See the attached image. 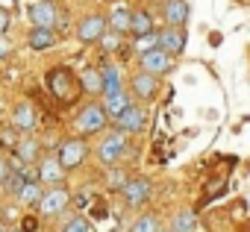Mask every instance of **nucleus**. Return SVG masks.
Wrapping results in <instances>:
<instances>
[{
	"instance_id": "dca6fc26",
	"label": "nucleus",
	"mask_w": 250,
	"mask_h": 232,
	"mask_svg": "<svg viewBox=\"0 0 250 232\" xmlns=\"http://www.w3.org/2000/svg\"><path fill=\"white\" fill-rule=\"evenodd\" d=\"M27 47L36 50V53L53 50L56 47V30H50V27H33L27 33Z\"/></svg>"
},
{
	"instance_id": "ddd939ff",
	"label": "nucleus",
	"mask_w": 250,
	"mask_h": 232,
	"mask_svg": "<svg viewBox=\"0 0 250 232\" xmlns=\"http://www.w3.org/2000/svg\"><path fill=\"white\" fill-rule=\"evenodd\" d=\"M65 174H68V171L62 168V162H59L56 153L39 159V182H42V185H62V182H65Z\"/></svg>"
},
{
	"instance_id": "393cba45",
	"label": "nucleus",
	"mask_w": 250,
	"mask_h": 232,
	"mask_svg": "<svg viewBox=\"0 0 250 232\" xmlns=\"http://www.w3.org/2000/svg\"><path fill=\"white\" fill-rule=\"evenodd\" d=\"M80 85L85 88V94H103V82H100V71L85 68V74L80 77Z\"/></svg>"
},
{
	"instance_id": "a878e982",
	"label": "nucleus",
	"mask_w": 250,
	"mask_h": 232,
	"mask_svg": "<svg viewBox=\"0 0 250 232\" xmlns=\"http://www.w3.org/2000/svg\"><path fill=\"white\" fill-rule=\"evenodd\" d=\"M59 232H94V226H91V220H88V217L74 214L71 220H65V223H62V229H59Z\"/></svg>"
},
{
	"instance_id": "f3484780",
	"label": "nucleus",
	"mask_w": 250,
	"mask_h": 232,
	"mask_svg": "<svg viewBox=\"0 0 250 232\" xmlns=\"http://www.w3.org/2000/svg\"><path fill=\"white\" fill-rule=\"evenodd\" d=\"M188 0H165V9H162V15H165V24H171V27H183L186 21H188Z\"/></svg>"
},
{
	"instance_id": "bb28decb",
	"label": "nucleus",
	"mask_w": 250,
	"mask_h": 232,
	"mask_svg": "<svg viewBox=\"0 0 250 232\" xmlns=\"http://www.w3.org/2000/svg\"><path fill=\"white\" fill-rule=\"evenodd\" d=\"M24 182H27L24 171H18V168H15V171L9 174V179L3 182V191H6V194H12V197H18V194H21V188H24Z\"/></svg>"
},
{
	"instance_id": "f8f14e48",
	"label": "nucleus",
	"mask_w": 250,
	"mask_h": 232,
	"mask_svg": "<svg viewBox=\"0 0 250 232\" xmlns=\"http://www.w3.org/2000/svg\"><path fill=\"white\" fill-rule=\"evenodd\" d=\"M9 124H12L18 133H33V130L39 127V112H36V106L27 103V100L15 103V106H12V115H9Z\"/></svg>"
},
{
	"instance_id": "f257e3e1",
	"label": "nucleus",
	"mask_w": 250,
	"mask_h": 232,
	"mask_svg": "<svg viewBox=\"0 0 250 232\" xmlns=\"http://www.w3.org/2000/svg\"><path fill=\"white\" fill-rule=\"evenodd\" d=\"M47 88H50V94H53L56 100H65V103L77 100V94L83 91L80 77H77L71 68H62V65H56V68L47 71Z\"/></svg>"
},
{
	"instance_id": "0eeeda50",
	"label": "nucleus",
	"mask_w": 250,
	"mask_h": 232,
	"mask_svg": "<svg viewBox=\"0 0 250 232\" xmlns=\"http://www.w3.org/2000/svg\"><path fill=\"white\" fill-rule=\"evenodd\" d=\"M106 30H109V18L100 15V12H94V15L80 18L74 33H77V41L80 44H100V39H103Z\"/></svg>"
},
{
	"instance_id": "4468645a",
	"label": "nucleus",
	"mask_w": 250,
	"mask_h": 232,
	"mask_svg": "<svg viewBox=\"0 0 250 232\" xmlns=\"http://www.w3.org/2000/svg\"><path fill=\"white\" fill-rule=\"evenodd\" d=\"M159 47L162 50H168L171 56H183V50H186V30L183 27H162L159 30Z\"/></svg>"
},
{
	"instance_id": "423d86ee",
	"label": "nucleus",
	"mask_w": 250,
	"mask_h": 232,
	"mask_svg": "<svg viewBox=\"0 0 250 232\" xmlns=\"http://www.w3.org/2000/svg\"><path fill=\"white\" fill-rule=\"evenodd\" d=\"M56 156H59V162H62V168L71 174V171H77L85 159H88V141H85V135H77V138H65L62 144H59V150H56Z\"/></svg>"
},
{
	"instance_id": "f03ea898",
	"label": "nucleus",
	"mask_w": 250,
	"mask_h": 232,
	"mask_svg": "<svg viewBox=\"0 0 250 232\" xmlns=\"http://www.w3.org/2000/svg\"><path fill=\"white\" fill-rule=\"evenodd\" d=\"M112 118L106 115V109H103V103H97V100H88L80 112H77V121H74V127H77V133L80 135H97V133H103L106 130V124H109Z\"/></svg>"
},
{
	"instance_id": "c9c22d12",
	"label": "nucleus",
	"mask_w": 250,
	"mask_h": 232,
	"mask_svg": "<svg viewBox=\"0 0 250 232\" xmlns=\"http://www.w3.org/2000/svg\"><path fill=\"white\" fill-rule=\"evenodd\" d=\"M0 232H6V223H3V220H0Z\"/></svg>"
},
{
	"instance_id": "7ed1b4c3",
	"label": "nucleus",
	"mask_w": 250,
	"mask_h": 232,
	"mask_svg": "<svg viewBox=\"0 0 250 232\" xmlns=\"http://www.w3.org/2000/svg\"><path fill=\"white\" fill-rule=\"evenodd\" d=\"M127 138H130L127 133L109 130V133L100 138V144H97V162L106 165V168H115L124 156H127V150H130V141H127Z\"/></svg>"
},
{
	"instance_id": "72a5a7b5",
	"label": "nucleus",
	"mask_w": 250,
	"mask_h": 232,
	"mask_svg": "<svg viewBox=\"0 0 250 232\" xmlns=\"http://www.w3.org/2000/svg\"><path fill=\"white\" fill-rule=\"evenodd\" d=\"M36 229H39V217L36 214H27L21 220V232H36Z\"/></svg>"
},
{
	"instance_id": "7c9ffc66",
	"label": "nucleus",
	"mask_w": 250,
	"mask_h": 232,
	"mask_svg": "<svg viewBox=\"0 0 250 232\" xmlns=\"http://www.w3.org/2000/svg\"><path fill=\"white\" fill-rule=\"evenodd\" d=\"M12 171H15V168H12V159L0 153V188H3V182L9 179V174H12Z\"/></svg>"
},
{
	"instance_id": "5701e85b",
	"label": "nucleus",
	"mask_w": 250,
	"mask_h": 232,
	"mask_svg": "<svg viewBox=\"0 0 250 232\" xmlns=\"http://www.w3.org/2000/svg\"><path fill=\"white\" fill-rule=\"evenodd\" d=\"M171 229L174 232H194L197 229V214L194 212H177L174 217H171Z\"/></svg>"
},
{
	"instance_id": "c85d7f7f",
	"label": "nucleus",
	"mask_w": 250,
	"mask_h": 232,
	"mask_svg": "<svg viewBox=\"0 0 250 232\" xmlns=\"http://www.w3.org/2000/svg\"><path fill=\"white\" fill-rule=\"evenodd\" d=\"M15 144H18V130L9 124V127H3V130H0V147L15 150Z\"/></svg>"
},
{
	"instance_id": "c756f323",
	"label": "nucleus",
	"mask_w": 250,
	"mask_h": 232,
	"mask_svg": "<svg viewBox=\"0 0 250 232\" xmlns=\"http://www.w3.org/2000/svg\"><path fill=\"white\" fill-rule=\"evenodd\" d=\"M124 182H127V176H124V174L118 171V165H115V168L109 171V176H106V185H109L112 191H121V185H124Z\"/></svg>"
},
{
	"instance_id": "4be33fe9",
	"label": "nucleus",
	"mask_w": 250,
	"mask_h": 232,
	"mask_svg": "<svg viewBox=\"0 0 250 232\" xmlns=\"http://www.w3.org/2000/svg\"><path fill=\"white\" fill-rule=\"evenodd\" d=\"M100 82H103V97L124 88V85H121V74H118V68H112V65H109V68H100Z\"/></svg>"
},
{
	"instance_id": "a211bd4d",
	"label": "nucleus",
	"mask_w": 250,
	"mask_h": 232,
	"mask_svg": "<svg viewBox=\"0 0 250 232\" xmlns=\"http://www.w3.org/2000/svg\"><path fill=\"white\" fill-rule=\"evenodd\" d=\"M130 27H133V9L127 6H115L109 12V30L118 33V36H130Z\"/></svg>"
},
{
	"instance_id": "cd10ccee",
	"label": "nucleus",
	"mask_w": 250,
	"mask_h": 232,
	"mask_svg": "<svg viewBox=\"0 0 250 232\" xmlns=\"http://www.w3.org/2000/svg\"><path fill=\"white\" fill-rule=\"evenodd\" d=\"M153 47H159V33H156V30L136 39V50H139V53H147V50H153Z\"/></svg>"
},
{
	"instance_id": "412c9836",
	"label": "nucleus",
	"mask_w": 250,
	"mask_h": 232,
	"mask_svg": "<svg viewBox=\"0 0 250 232\" xmlns=\"http://www.w3.org/2000/svg\"><path fill=\"white\" fill-rule=\"evenodd\" d=\"M42 194H44V191H42V182H39V179H27L24 188H21V194H18L15 200H18L21 206H39Z\"/></svg>"
},
{
	"instance_id": "20e7f679",
	"label": "nucleus",
	"mask_w": 250,
	"mask_h": 232,
	"mask_svg": "<svg viewBox=\"0 0 250 232\" xmlns=\"http://www.w3.org/2000/svg\"><path fill=\"white\" fill-rule=\"evenodd\" d=\"M153 197V179L150 176H127L121 185V200L127 209H142Z\"/></svg>"
},
{
	"instance_id": "1a4fd4ad",
	"label": "nucleus",
	"mask_w": 250,
	"mask_h": 232,
	"mask_svg": "<svg viewBox=\"0 0 250 232\" xmlns=\"http://www.w3.org/2000/svg\"><path fill=\"white\" fill-rule=\"evenodd\" d=\"M112 124H115V130L127 133V135H139L147 127V112H145L142 103H130L127 109L118 115V118H112Z\"/></svg>"
},
{
	"instance_id": "b1692460",
	"label": "nucleus",
	"mask_w": 250,
	"mask_h": 232,
	"mask_svg": "<svg viewBox=\"0 0 250 232\" xmlns=\"http://www.w3.org/2000/svg\"><path fill=\"white\" fill-rule=\"evenodd\" d=\"M130 232H162V223H159V217L153 212H145V214H139L133 220Z\"/></svg>"
},
{
	"instance_id": "f704fd0d",
	"label": "nucleus",
	"mask_w": 250,
	"mask_h": 232,
	"mask_svg": "<svg viewBox=\"0 0 250 232\" xmlns=\"http://www.w3.org/2000/svg\"><path fill=\"white\" fill-rule=\"evenodd\" d=\"M9 53H12V41H9L6 36H0V62H3Z\"/></svg>"
},
{
	"instance_id": "2f4dec72",
	"label": "nucleus",
	"mask_w": 250,
	"mask_h": 232,
	"mask_svg": "<svg viewBox=\"0 0 250 232\" xmlns=\"http://www.w3.org/2000/svg\"><path fill=\"white\" fill-rule=\"evenodd\" d=\"M100 44H103V50H118V44H121V36L118 33H103V39H100Z\"/></svg>"
},
{
	"instance_id": "9d476101",
	"label": "nucleus",
	"mask_w": 250,
	"mask_h": 232,
	"mask_svg": "<svg viewBox=\"0 0 250 232\" xmlns=\"http://www.w3.org/2000/svg\"><path fill=\"white\" fill-rule=\"evenodd\" d=\"M139 68L147 71V74L165 77V74H171V68H174V56H171L168 50H162V47H153V50H147V53H139Z\"/></svg>"
},
{
	"instance_id": "9b49d317",
	"label": "nucleus",
	"mask_w": 250,
	"mask_h": 232,
	"mask_svg": "<svg viewBox=\"0 0 250 232\" xmlns=\"http://www.w3.org/2000/svg\"><path fill=\"white\" fill-rule=\"evenodd\" d=\"M130 91L139 103H153L159 94V77L139 68V74H133V79H130Z\"/></svg>"
},
{
	"instance_id": "aec40b11",
	"label": "nucleus",
	"mask_w": 250,
	"mask_h": 232,
	"mask_svg": "<svg viewBox=\"0 0 250 232\" xmlns=\"http://www.w3.org/2000/svg\"><path fill=\"white\" fill-rule=\"evenodd\" d=\"M153 30H156L153 15H150L147 9H133V27H130V36L139 39V36H147V33H153Z\"/></svg>"
},
{
	"instance_id": "39448f33",
	"label": "nucleus",
	"mask_w": 250,
	"mask_h": 232,
	"mask_svg": "<svg viewBox=\"0 0 250 232\" xmlns=\"http://www.w3.org/2000/svg\"><path fill=\"white\" fill-rule=\"evenodd\" d=\"M27 15H30L33 27H50V30L62 27L65 30V12H59V6L53 0H36V3H30Z\"/></svg>"
},
{
	"instance_id": "e433bc0d",
	"label": "nucleus",
	"mask_w": 250,
	"mask_h": 232,
	"mask_svg": "<svg viewBox=\"0 0 250 232\" xmlns=\"http://www.w3.org/2000/svg\"><path fill=\"white\" fill-rule=\"evenodd\" d=\"M162 232H174V229H162Z\"/></svg>"
},
{
	"instance_id": "6ab92c4d",
	"label": "nucleus",
	"mask_w": 250,
	"mask_h": 232,
	"mask_svg": "<svg viewBox=\"0 0 250 232\" xmlns=\"http://www.w3.org/2000/svg\"><path fill=\"white\" fill-rule=\"evenodd\" d=\"M133 103V94L130 91H115V94H106L103 97V109H106V115H109V118H118V115L124 112V109H127Z\"/></svg>"
},
{
	"instance_id": "473e14b6",
	"label": "nucleus",
	"mask_w": 250,
	"mask_h": 232,
	"mask_svg": "<svg viewBox=\"0 0 250 232\" xmlns=\"http://www.w3.org/2000/svg\"><path fill=\"white\" fill-rule=\"evenodd\" d=\"M9 27H12V15H9L3 6H0V36H6V33H9Z\"/></svg>"
},
{
	"instance_id": "2eb2a0df",
	"label": "nucleus",
	"mask_w": 250,
	"mask_h": 232,
	"mask_svg": "<svg viewBox=\"0 0 250 232\" xmlns=\"http://www.w3.org/2000/svg\"><path fill=\"white\" fill-rule=\"evenodd\" d=\"M39 150H42V144H39L36 138L18 141L15 150H12V168H18V165H39V159H42Z\"/></svg>"
},
{
	"instance_id": "6e6552de",
	"label": "nucleus",
	"mask_w": 250,
	"mask_h": 232,
	"mask_svg": "<svg viewBox=\"0 0 250 232\" xmlns=\"http://www.w3.org/2000/svg\"><path fill=\"white\" fill-rule=\"evenodd\" d=\"M68 206H71V194H68V188H65V182H62V185L47 188V191L42 194V200H39L36 209H39L42 217H59Z\"/></svg>"
}]
</instances>
